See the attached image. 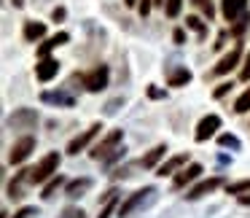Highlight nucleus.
I'll list each match as a JSON object with an SVG mask.
<instances>
[{
	"instance_id": "obj_1",
	"label": "nucleus",
	"mask_w": 250,
	"mask_h": 218,
	"mask_svg": "<svg viewBox=\"0 0 250 218\" xmlns=\"http://www.w3.org/2000/svg\"><path fill=\"white\" fill-rule=\"evenodd\" d=\"M153 196H156V189H153V186H146L143 191H135V194H132L129 199H126L124 205L119 207V218H129L135 210H140V207H146L148 202L153 199Z\"/></svg>"
},
{
	"instance_id": "obj_2",
	"label": "nucleus",
	"mask_w": 250,
	"mask_h": 218,
	"mask_svg": "<svg viewBox=\"0 0 250 218\" xmlns=\"http://www.w3.org/2000/svg\"><path fill=\"white\" fill-rule=\"evenodd\" d=\"M57 167H60V153H46L38 167L30 170V183H43V180H49L57 173Z\"/></svg>"
},
{
	"instance_id": "obj_3",
	"label": "nucleus",
	"mask_w": 250,
	"mask_h": 218,
	"mask_svg": "<svg viewBox=\"0 0 250 218\" xmlns=\"http://www.w3.org/2000/svg\"><path fill=\"white\" fill-rule=\"evenodd\" d=\"M121 140H124V130H113L110 135H105V140L97 143L89 153H92V159H108L110 151H116V146H119Z\"/></svg>"
},
{
	"instance_id": "obj_4",
	"label": "nucleus",
	"mask_w": 250,
	"mask_h": 218,
	"mask_svg": "<svg viewBox=\"0 0 250 218\" xmlns=\"http://www.w3.org/2000/svg\"><path fill=\"white\" fill-rule=\"evenodd\" d=\"M33 148H35V137H30V135L19 137V140L11 146V153H8V159H11V164H22L24 159H27L30 153H33Z\"/></svg>"
},
{
	"instance_id": "obj_5",
	"label": "nucleus",
	"mask_w": 250,
	"mask_h": 218,
	"mask_svg": "<svg viewBox=\"0 0 250 218\" xmlns=\"http://www.w3.org/2000/svg\"><path fill=\"white\" fill-rule=\"evenodd\" d=\"M108 78H110V70L105 65H100V67H94L92 73L83 76V84H86L89 92H103V89L108 87Z\"/></svg>"
},
{
	"instance_id": "obj_6",
	"label": "nucleus",
	"mask_w": 250,
	"mask_h": 218,
	"mask_svg": "<svg viewBox=\"0 0 250 218\" xmlns=\"http://www.w3.org/2000/svg\"><path fill=\"white\" fill-rule=\"evenodd\" d=\"M100 132H103V124H92L86 132H83V135L73 137V140H70V146H67V153H73V156H76V153H78V151H83V148H86L89 143H92L94 137L100 135Z\"/></svg>"
},
{
	"instance_id": "obj_7",
	"label": "nucleus",
	"mask_w": 250,
	"mask_h": 218,
	"mask_svg": "<svg viewBox=\"0 0 250 218\" xmlns=\"http://www.w3.org/2000/svg\"><path fill=\"white\" fill-rule=\"evenodd\" d=\"M218 127H221V119H218L215 113H210V116H205V119H202L199 124H196V135H194V137L202 143V140H207V137L215 135Z\"/></svg>"
},
{
	"instance_id": "obj_8",
	"label": "nucleus",
	"mask_w": 250,
	"mask_h": 218,
	"mask_svg": "<svg viewBox=\"0 0 250 218\" xmlns=\"http://www.w3.org/2000/svg\"><path fill=\"white\" fill-rule=\"evenodd\" d=\"M248 11V0H223V17L226 22H237Z\"/></svg>"
},
{
	"instance_id": "obj_9",
	"label": "nucleus",
	"mask_w": 250,
	"mask_h": 218,
	"mask_svg": "<svg viewBox=\"0 0 250 218\" xmlns=\"http://www.w3.org/2000/svg\"><path fill=\"white\" fill-rule=\"evenodd\" d=\"M221 183H223V178H207V180H202L199 186H194V189L186 194V199H199V196H205V194H210V191H215Z\"/></svg>"
},
{
	"instance_id": "obj_10",
	"label": "nucleus",
	"mask_w": 250,
	"mask_h": 218,
	"mask_svg": "<svg viewBox=\"0 0 250 218\" xmlns=\"http://www.w3.org/2000/svg\"><path fill=\"white\" fill-rule=\"evenodd\" d=\"M239 57H242V51H239V49H231V51H229V54L221 60V62H218L215 67H212V73H215V76H226L229 70H234V67H237Z\"/></svg>"
},
{
	"instance_id": "obj_11",
	"label": "nucleus",
	"mask_w": 250,
	"mask_h": 218,
	"mask_svg": "<svg viewBox=\"0 0 250 218\" xmlns=\"http://www.w3.org/2000/svg\"><path fill=\"white\" fill-rule=\"evenodd\" d=\"M35 73H38V81H51V78L57 76V73H60V62L57 60H49V57H46V60H41V65L35 67Z\"/></svg>"
},
{
	"instance_id": "obj_12",
	"label": "nucleus",
	"mask_w": 250,
	"mask_h": 218,
	"mask_svg": "<svg viewBox=\"0 0 250 218\" xmlns=\"http://www.w3.org/2000/svg\"><path fill=\"white\" fill-rule=\"evenodd\" d=\"M199 175H202V164H188L186 170H180V173L175 175L172 183H175V189H183L186 183H191V180L199 178Z\"/></svg>"
},
{
	"instance_id": "obj_13",
	"label": "nucleus",
	"mask_w": 250,
	"mask_h": 218,
	"mask_svg": "<svg viewBox=\"0 0 250 218\" xmlns=\"http://www.w3.org/2000/svg\"><path fill=\"white\" fill-rule=\"evenodd\" d=\"M43 35H46V24L43 22H27L24 24V41H27V44L43 38Z\"/></svg>"
},
{
	"instance_id": "obj_14",
	"label": "nucleus",
	"mask_w": 250,
	"mask_h": 218,
	"mask_svg": "<svg viewBox=\"0 0 250 218\" xmlns=\"http://www.w3.org/2000/svg\"><path fill=\"white\" fill-rule=\"evenodd\" d=\"M67 41H70V35H67V33H60V35H54V38H49L38 49V57H41V60H46V57H49V51L54 49V46H62V44H67Z\"/></svg>"
},
{
	"instance_id": "obj_15",
	"label": "nucleus",
	"mask_w": 250,
	"mask_h": 218,
	"mask_svg": "<svg viewBox=\"0 0 250 218\" xmlns=\"http://www.w3.org/2000/svg\"><path fill=\"white\" fill-rule=\"evenodd\" d=\"M86 189H92V180H89V178L70 180V183H67V196H73V199H76V196H81Z\"/></svg>"
},
{
	"instance_id": "obj_16",
	"label": "nucleus",
	"mask_w": 250,
	"mask_h": 218,
	"mask_svg": "<svg viewBox=\"0 0 250 218\" xmlns=\"http://www.w3.org/2000/svg\"><path fill=\"white\" fill-rule=\"evenodd\" d=\"M191 81V70L188 67H178V70L169 73V87H186Z\"/></svg>"
},
{
	"instance_id": "obj_17",
	"label": "nucleus",
	"mask_w": 250,
	"mask_h": 218,
	"mask_svg": "<svg viewBox=\"0 0 250 218\" xmlns=\"http://www.w3.org/2000/svg\"><path fill=\"white\" fill-rule=\"evenodd\" d=\"M164 153H167V146H156L153 148L151 153H146V156H143V167H156V162L159 159H164Z\"/></svg>"
},
{
	"instance_id": "obj_18",
	"label": "nucleus",
	"mask_w": 250,
	"mask_h": 218,
	"mask_svg": "<svg viewBox=\"0 0 250 218\" xmlns=\"http://www.w3.org/2000/svg\"><path fill=\"white\" fill-rule=\"evenodd\" d=\"M41 100H43V103H57V105H73V97L70 94H62V92H43L41 94Z\"/></svg>"
},
{
	"instance_id": "obj_19",
	"label": "nucleus",
	"mask_w": 250,
	"mask_h": 218,
	"mask_svg": "<svg viewBox=\"0 0 250 218\" xmlns=\"http://www.w3.org/2000/svg\"><path fill=\"white\" fill-rule=\"evenodd\" d=\"M186 164V156H172L169 162H164L162 167H159V175H169L172 170H178V167H183Z\"/></svg>"
},
{
	"instance_id": "obj_20",
	"label": "nucleus",
	"mask_w": 250,
	"mask_h": 218,
	"mask_svg": "<svg viewBox=\"0 0 250 218\" xmlns=\"http://www.w3.org/2000/svg\"><path fill=\"white\" fill-rule=\"evenodd\" d=\"M35 119H38V116L33 113V110H19L17 116H11V119H8V124H22V121H27V124H35Z\"/></svg>"
},
{
	"instance_id": "obj_21",
	"label": "nucleus",
	"mask_w": 250,
	"mask_h": 218,
	"mask_svg": "<svg viewBox=\"0 0 250 218\" xmlns=\"http://www.w3.org/2000/svg\"><path fill=\"white\" fill-rule=\"evenodd\" d=\"M234 110H237V113H248V110H250V89L239 94V100L234 103Z\"/></svg>"
},
{
	"instance_id": "obj_22",
	"label": "nucleus",
	"mask_w": 250,
	"mask_h": 218,
	"mask_svg": "<svg viewBox=\"0 0 250 218\" xmlns=\"http://www.w3.org/2000/svg\"><path fill=\"white\" fill-rule=\"evenodd\" d=\"M226 191L229 194H245V191H250V178L248 180H237V183H229Z\"/></svg>"
},
{
	"instance_id": "obj_23",
	"label": "nucleus",
	"mask_w": 250,
	"mask_h": 218,
	"mask_svg": "<svg viewBox=\"0 0 250 218\" xmlns=\"http://www.w3.org/2000/svg\"><path fill=\"white\" fill-rule=\"evenodd\" d=\"M180 6H183V0H167V6H164V11H167L169 19H175L180 14Z\"/></svg>"
},
{
	"instance_id": "obj_24",
	"label": "nucleus",
	"mask_w": 250,
	"mask_h": 218,
	"mask_svg": "<svg viewBox=\"0 0 250 218\" xmlns=\"http://www.w3.org/2000/svg\"><path fill=\"white\" fill-rule=\"evenodd\" d=\"M62 183H65V180H62V178H60V175H57V178H54V180H51V183H49V186H46V189H43V199H51V196H54V191H57V189H60V186H62Z\"/></svg>"
},
{
	"instance_id": "obj_25",
	"label": "nucleus",
	"mask_w": 250,
	"mask_h": 218,
	"mask_svg": "<svg viewBox=\"0 0 250 218\" xmlns=\"http://www.w3.org/2000/svg\"><path fill=\"white\" fill-rule=\"evenodd\" d=\"M186 24H188L191 30H196L199 35H205V24H202V19H199V17H188V19H186Z\"/></svg>"
},
{
	"instance_id": "obj_26",
	"label": "nucleus",
	"mask_w": 250,
	"mask_h": 218,
	"mask_svg": "<svg viewBox=\"0 0 250 218\" xmlns=\"http://www.w3.org/2000/svg\"><path fill=\"white\" fill-rule=\"evenodd\" d=\"M218 143H221V146H229V148H239V140L234 135H221V137H218Z\"/></svg>"
},
{
	"instance_id": "obj_27",
	"label": "nucleus",
	"mask_w": 250,
	"mask_h": 218,
	"mask_svg": "<svg viewBox=\"0 0 250 218\" xmlns=\"http://www.w3.org/2000/svg\"><path fill=\"white\" fill-rule=\"evenodd\" d=\"M60 218H83V210L81 207H65Z\"/></svg>"
},
{
	"instance_id": "obj_28",
	"label": "nucleus",
	"mask_w": 250,
	"mask_h": 218,
	"mask_svg": "<svg viewBox=\"0 0 250 218\" xmlns=\"http://www.w3.org/2000/svg\"><path fill=\"white\" fill-rule=\"evenodd\" d=\"M239 78H242V81H250V51H248V57H245V67H242V73H239Z\"/></svg>"
},
{
	"instance_id": "obj_29",
	"label": "nucleus",
	"mask_w": 250,
	"mask_h": 218,
	"mask_svg": "<svg viewBox=\"0 0 250 218\" xmlns=\"http://www.w3.org/2000/svg\"><path fill=\"white\" fill-rule=\"evenodd\" d=\"M110 210H113V196H108V202H105V207H103V213H100L97 218H108L110 216Z\"/></svg>"
},
{
	"instance_id": "obj_30",
	"label": "nucleus",
	"mask_w": 250,
	"mask_h": 218,
	"mask_svg": "<svg viewBox=\"0 0 250 218\" xmlns=\"http://www.w3.org/2000/svg\"><path fill=\"white\" fill-rule=\"evenodd\" d=\"M30 216H38V213H35V207H22V210H19L14 218H30Z\"/></svg>"
},
{
	"instance_id": "obj_31",
	"label": "nucleus",
	"mask_w": 250,
	"mask_h": 218,
	"mask_svg": "<svg viewBox=\"0 0 250 218\" xmlns=\"http://www.w3.org/2000/svg\"><path fill=\"white\" fill-rule=\"evenodd\" d=\"M229 89H231V84H221V87H218V89H215V92H212V94H215V97H223V94H226Z\"/></svg>"
},
{
	"instance_id": "obj_32",
	"label": "nucleus",
	"mask_w": 250,
	"mask_h": 218,
	"mask_svg": "<svg viewBox=\"0 0 250 218\" xmlns=\"http://www.w3.org/2000/svg\"><path fill=\"white\" fill-rule=\"evenodd\" d=\"M148 11H151V0H140V14L146 17Z\"/></svg>"
},
{
	"instance_id": "obj_33",
	"label": "nucleus",
	"mask_w": 250,
	"mask_h": 218,
	"mask_svg": "<svg viewBox=\"0 0 250 218\" xmlns=\"http://www.w3.org/2000/svg\"><path fill=\"white\" fill-rule=\"evenodd\" d=\"M65 8H54V14H51V17H54V22H60V19H65Z\"/></svg>"
},
{
	"instance_id": "obj_34",
	"label": "nucleus",
	"mask_w": 250,
	"mask_h": 218,
	"mask_svg": "<svg viewBox=\"0 0 250 218\" xmlns=\"http://www.w3.org/2000/svg\"><path fill=\"white\" fill-rule=\"evenodd\" d=\"M183 41H186V33L183 30H175V44H183Z\"/></svg>"
},
{
	"instance_id": "obj_35",
	"label": "nucleus",
	"mask_w": 250,
	"mask_h": 218,
	"mask_svg": "<svg viewBox=\"0 0 250 218\" xmlns=\"http://www.w3.org/2000/svg\"><path fill=\"white\" fill-rule=\"evenodd\" d=\"M148 94H151V97H153V100H159V97H164V92H159V89H153V87H151V89H148Z\"/></svg>"
},
{
	"instance_id": "obj_36",
	"label": "nucleus",
	"mask_w": 250,
	"mask_h": 218,
	"mask_svg": "<svg viewBox=\"0 0 250 218\" xmlns=\"http://www.w3.org/2000/svg\"><path fill=\"white\" fill-rule=\"evenodd\" d=\"M239 202H242V205H250V194H242V196H239Z\"/></svg>"
},
{
	"instance_id": "obj_37",
	"label": "nucleus",
	"mask_w": 250,
	"mask_h": 218,
	"mask_svg": "<svg viewBox=\"0 0 250 218\" xmlns=\"http://www.w3.org/2000/svg\"><path fill=\"white\" fill-rule=\"evenodd\" d=\"M153 3H156V6H167V0H153Z\"/></svg>"
},
{
	"instance_id": "obj_38",
	"label": "nucleus",
	"mask_w": 250,
	"mask_h": 218,
	"mask_svg": "<svg viewBox=\"0 0 250 218\" xmlns=\"http://www.w3.org/2000/svg\"><path fill=\"white\" fill-rule=\"evenodd\" d=\"M124 3H126V6H135V3H137V0H124Z\"/></svg>"
},
{
	"instance_id": "obj_39",
	"label": "nucleus",
	"mask_w": 250,
	"mask_h": 218,
	"mask_svg": "<svg viewBox=\"0 0 250 218\" xmlns=\"http://www.w3.org/2000/svg\"><path fill=\"white\" fill-rule=\"evenodd\" d=\"M191 3H199V6H205V0H191Z\"/></svg>"
}]
</instances>
